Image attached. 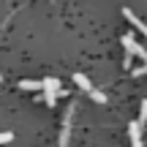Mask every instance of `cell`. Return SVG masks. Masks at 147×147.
<instances>
[{
    "mask_svg": "<svg viewBox=\"0 0 147 147\" xmlns=\"http://www.w3.org/2000/svg\"><path fill=\"white\" fill-rule=\"evenodd\" d=\"M120 44H123V49H125V55H136V57H142L147 63V49L142 47V44H136V38H134L131 33H125V36L120 38Z\"/></svg>",
    "mask_w": 147,
    "mask_h": 147,
    "instance_id": "1",
    "label": "cell"
},
{
    "mask_svg": "<svg viewBox=\"0 0 147 147\" xmlns=\"http://www.w3.org/2000/svg\"><path fill=\"white\" fill-rule=\"evenodd\" d=\"M123 16H125V19H128V22H131V25H134V27H136V30H139V33H144V36H147V25H144V22H142V19H139V16H136V14H134V11H131V8H123Z\"/></svg>",
    "mask_w": 147,
    "mask_h": 147,
    "instance_id": "2",
    "label": "cell"
},
{
    "mask_svg": "<svg viewBox=\"0 0 147 147\" xmlns=\"http://www.w3.org/2000/svg\"><path fill=\"white\" fill-rule=\"evenodd\" d=\"M142 123L139 120H134V123H128V136H131V142H136V139H142Z\"/></svg>",
    "mask_w": 147,
    "mask_h": 147,
    "instance_id": "3",
    "label": "cell"
},
{
    "mask_svg": "<svg viewBox=\"0 0 147 147\" xmlns=\"http://www.w3.org/2000/svg\"><path fill=\"white\" fill-rule=\"evenodd\" d=\"M74 82H76V84H79V90H84V93H90V90H93V84H90V79L84 76V74H79V71L74 74Z\"/></svg>",
    "mask_w": 147,
    "mask_h": 147,
    "instance_id": "4",
    "label": "cell"
},
{
    "mask_svg": "<svg viewBox=\"0 0 147 147\" xmlns=\"http://www.w3.org/2000/svg\"><path fill=\"white\" fill-rule=\"evenodd\" d=\"M19 87H22V90H30V93H36V90H44V84H41V82H33V79H22Z\"/></svg>",
    "mask_w": 147,
    "mask_h": 147,
    "instance_id": "5",
    "label": "cell"
},
{
    "mask_svg": "<svg viewBox=\"0 0 147 147\" xmlns=\"http://www.w3.org/2000/svg\"><path fill=\"white\" fill-rule=\"evenodd\" d=\"M41 84H44V90H52V93H57V90H60V82H57V79H52V76L41 79Z\"/></svg>",
    "mask_w": 147,
    "mask_h": 147,
    "instance_id": "6",
    "label": "cell"
},
{
    "mask_svg": "<svg viewBox=\"0 0 147 147\" xmlns=\"http://www.w3.org/2000/svg\"><path fill=\"white\" fill-rule=\"evenodd\" d=\"M44 104L55 109V106H57V93H52V90H44Z\"/></svg>",
    "mask_w": 147,
    "mask_h": 147,
    "instance_id": "7",
    "label": "cell"
},
{
    "mask_svg": "<svg viewBox=\"0 0 147 147\" xmlns=\"http://www.w3.org/2000/svg\"><path fill=\"white\" fill-rule=\"evenodd\" d=\"M90 98H93L95 104H106V95L101 93V90H90Z\"/></svg>",
    "mask_w": 147,
    "mask_h": 147,
    "instance_id": "8",
    "label": "cell"
},
{
    "mask_svg": "<svg viewBox=\"0 0 147 147\" xmlns=\"http://www.w3.org/2000/svg\"><path fill=\"white\" fill-rule=\"evenodd\" d=\"M139 123H142V125L147 123V98L142 101V106H139Z\"/></svg>",
    "mask_w": 147,
    "mask_h": 147,
    "instance_id": "9",
    "label": "cell"
},
{
    "mask_svg": "<svg viewBox=\"0 0 147 147\" xmlns=\"http://www.w3.org/2000/svg\"><path fill=\"white\" fill-rule=\"evenodd\" d=\"M11 139H14V134H11V131H3V134H0V144H8Z\"/></svg>",
    "mask_w": 147,
    "mask_h": 147,
    "instance_id": "10",
    "label": "cell"
},
{
    "mask_svg": "<svg viewBox=\"0 0 147 147\" xmlns=\"http://www.w3.org/2000/svg\"><path fill=\"white\" fill-rule=\"evenodd\" d=\"M131 147H142V139H136V142H131Z\"/></svg>",
    "mask_w": 147,
    "mask_h": 147,
    "instance_id": "11",
    "label": "cell"
},
{
    "mask_svg": "<svg viewBox=\"0 0 147 147\" xmlns=\"http://www.w3.org/2000/svg\"><path fill=\"white\" fill-rule=\"evenodd\" d=\"M0 82H3V74H0Z\"/></svg>",
    "mask_w": 147,
    "mask_h": 147,
    "instance_id": "12",
    "label": "cell"
}]
</instances>
